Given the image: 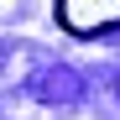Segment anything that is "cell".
Returning a JSON list of instances; mask_svg holds the SVG:
<instances>
[{"mask_svg": "<svg viewBox=\"0 0 120 120\" xmlns=\"http://www.w3.org/2000/svg\"><path fill=\"white\" fill-rule=\"evenodd\" d=\"M57 26L73 37H99L120 26V0H57Z\"/></svg>", "mask_w": 120, "mask_h": 120, "instance_id": "6da1fadb", "label": "cell"}]
</instances>
